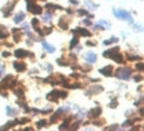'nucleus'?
I'll use <instances>...</instances> for the list:
<instances>
[{
	"instance_id": "nucleus-1",
	"label": "nucleus",
	"mask_w": 144,
	"mask_h": 131,
	"mask_svg": "<svg viewBox=\"0 0 144 131\" xmlns=\"http://www.w3.org/2000/svg\"><path fill=\"white\" fill-rule=\"evenodd\" d=\"M103 56H104V58H111V59H114L115 61H117V63H124V58L120 55L117 47L111 48V50H108V51H104V52H103Z\"/></svg>"
},
{
	"instance_id": "nucleus-2",
	"label": "nucleus",
	"mask_w": 144,
	"mask_h": 131,
	"mask_svg": "<svg viewBox=\"0 0 144 131\" xmlns=\"http://www.w3.org/2000/svg\"><path fill=\"white\" fill-rule=\"evenodd\" d=\"M112 12H114V15H115L116 18H119V19H123V20H127V21H130V23H133L132 16L127 11H124V10H116L115 8Z\"/></svg>"
},
{
	"instance_id": "nucleus-3",
	"label": "nucleus",
	"mask_w": 144,
	"mask_h": 131,
	"mask_svg": "<svg viewBox=\"0 0 144 131\" xmlns=\"http://www.w3.org/2000/svg\"><path fill=\"white\" fill-rule=\"evenodd\" d=\"M115 75H116V78H119V79L127 80L131 76V70H130V68H120V70H117L115 72Z\"/></svg>"
},
{
	"instance_id": "nucleus-4",
	"label": "nucleus",
	"mask_w": 144,
	"mask_h": 131,
	"mask_svg": "<svg viewBox=\"0 0 144 131\" xmlns=\"http://www.w3.org/2000/svg\"><path fill=\"white\" fill-rule=\"evenodd\" d=\"M16 83H18V82H16L13 78H12V76H7V78L2 82V84H0V87H2V88H8V87H13L15 86V84Z\"/></svg>"
},
{
	"instance_id": "nucleus-5",
	"label": "nucleus",
	"mask_w": 144,
	"mask_h": 131,
	"mask_svg": "<svg viewBox=\"0 0 144 131\" xmlns=\"http://www.w3.org/2000/svg\"><path fill=\"white\" fill-rule=\"evenodd\" d=\"M28 11L32 12L34 15H39V13H42V12H43V8H42V7H40L39 4H35V3H32V2H31V4L28 3Z\"/></svg>"
},
{
	"instance_id": "nucleus-6",
	"label": "nucleus",
	"mask_w": 144,
	"mask_h": 131,
	"mask_svg": "<svg viewBox=\"0 0 144 131\" xmlns=\"http://www.w3.org/2000/svg\"><path fill=\"white\" fill-rule=\"evenodd\" d=\"M68 110H69V106H66V107H60V109H59L58 111L55 112V115H53V117L51 118V123H55L56 120H58V118L60 117V114H61V112H66V111H68Z\"/></svg>"
},
{
	"instance_id": "nucleus-7",
	"label": "nucleus",
	"mask_w": 144,
	"mask_h": 131,
	"mask_svg": "<svg viewBox=\"0 0 144 131\" xmlns=\"http://www.w3.org/2000/svg\"><path fill=\"white\" fill-rule=\"evenodd\" d=\"M72 32L76 36H91V32H88L84 28H75V29H72Z\"/></svg>"
},
{
	"instance_id": "nucleus-8",
	"label": "nucleus",
	"mask_w": 144,
	"mask_h": 131,
	"mask_svg": "<svg viewBox=\"0 0 144 131\" xmlns=\"http://www.w3.org/2000/svg\"><path fill=\"white\" fill-rule=\"evenodd\" d=\"M112 71H114V67H112V66H107V67H104V68L100 70L101 75H104V76H111Z\"/></svg>"
},
{
	"instance_id": "nucleus-9",
	"label": "nucleus",
	"mask_w": 144,
	"mask_h": 131,
	"mask_svg": "<svg viewBox=\"0 0 144 131\" xmlns=\"http://www.w3.org/2000/svg\"><path fill=\"white\" fill-rule=\"evenodd\" d=\"M100 114H101V109L100 107H96V109H93V110H91L90 112H88V117L90 118H98Z\"/></svg>"
},
{
	"instance_id": "nucleus-10",
	"label": "nucleus",
	"mask_w": 144,
	"mask_h": 131,
	"mask_svg": "<svg viewBox=\"0 0 144 131\" xmlns=\"http://www.w3.org/2000/svg\"><path fill=\"white\" fill-rule=\"evenodd\" d=\"M84 59L88 61V63H95V61H96V55L93 52H87L84 55Z\"/></svg>"
},
{
	"instance_id": "nucleus-11",
	"label": "nucleus",
	"mask_w": 144,
	"mask_h": 131,
	"mask_svg": "<svg viewBox=\"0 0 144 131\" xmlns=\"http://www.w3.org/2000/svg\"><path fill=\"white\" fill-rule=\"evenodd\" d=\"M28 55H29V53H28L26 50H16V51H15V56H16V58H20V59H21V58H26V56H28Z\"/></svg>"
},
{
	"instance_id": "nucleus-12",
	"label": "nucleus",
	"mask_w": 144,
	"mask_h": 131,
	"mask_svg": "<svg viewBox=\"0 0 144 131\" xmlns=\"http://www.w3.org/2000/svg\"><path fill=\"white\" fill-rule=\"evenodd\" d=\"M13 67H15L16 71H24V70L27 68L26 63H19V61H15V63H13Z\"/></svg>"
},
{
	"instance_id": "nucleus-13",
	"label": "nucleus",
	"mask_w": 144,
	"mask_h": 131,
	"mask_svg": "<svg viewBox=\"0 0 144 131\" xmlns=\"http://www.w3.org/2000/svg\"><path fill=\"white\" fill-rule=\"evenodd\" d=\"M12 34H13V39H15V42H19V40H20V37H21V31L18 29V28H13V29H12Z\"/></svg>"
},
{
	"instance_id": "nucleus-14",
	"label": "nucleus",
	"mask_w": 144,
	"mask_h": 131,
	"mask_svg": "<svg viewBox=\"0 0 144 131\" xmlns=\"http://www.w3.org/2000/svg\"><path fill=\"white\" fill-rule=\"evenodd\" d=\"M42 44H43V47H44V50H45L47 52H55V47H53V45L48 44V43L44 42V40H42Z\"/></svg>"
},
{
	"instance_id": "nucleus-15",
	"label": "nucleus",
	"mask_w": 144,
	"mask_h": 131,
	"mask_svg": "<svg viewBox=\"0 0 144 131\" xmlns=\"http://www.w3.org/2000/svg\"><path fill=\"white\" fill-rule=\"evenodd\" d=\"M59 96H58V91H52V92H50V94L47 95V99L48 101H56V99H58Z\"/></svg>"
},
{
	"instance_id": "nucleus-16",
	"label": "nucleus",
	"mask_w": 144,
	"mask_h": 131,
	"mask_svg": "<svg viewBox=\"0 0 144 131\" xmlns=\"http://www.w3.org/2000/svg\"><path fill=\"white\" fill-rule=\"evenodd\" d=\"M24 16H26V15H24V12H19V13L15 16L13 21H15V23H20V21H23V20H24Z\"/></svg>"
},
{
	"instance_id": "nucleus-17",
	"label": "nucleus",
	"mask_w": 144,
	"mask_h": 131,
	"mask_svg": "<svg viewBox=\"0 0 144 131\" xmlns=\"http://www.w3.org/2000/svg\"><path fill=\"white\" fill-rule=\"evenodd\" d=\"M71 120H72V118L69 117V118H67L66 120H64L63 123H61V126H60V130H66V128H68V125L71 123Z\"/></svg>"
},
{
	"instance_id": "nucleus-18",
	"label": "nucleus",
	"mask_w": 144,
	"mask_h": 131,
	"mask_svg": "<svg viewBox=\"0 0 144 131\" xmlns=\"http://www.w3.org/2000/svg\"><path fill=\"white\" fill-rule=\"evenodd\" d=\"M15 5V3H12L11 5H8V7H5V10H3V13H4V16H8L11 12H12V7Z\"/></svg>"
},
{
	"instance_id": "nucleus-19",
	"label": "nucleus",
	"mask_w": 144,
	"mask_h": 131,
	"mask_svg": "<svg viewBox=\"0 0 144 131\" xmlns=\"http://www.w3.org/2000/svg\"><path fill=\"white\" fill-rule=\"evenodd\" d=\"M19 123V120H13V122H10V123H7L5 126H3L2 127V130H7V128H11V127H13L15 125H18Z\"/></svg>"
},
{
	"instance_id": "nucleus-20",
	"label": "nucleus",
	"mask_w": 144,
	"mask_h": 131,
	"mask_svg": "<svg viewBox=\"0 0 144 131\" xmlns=\"http://www.w3.org/2000/svg\"><path fill=\"white\" fill-rule=\"evenodd\" d=\"M8 36V31L4 29V27H0V39H5Z\"/></svg>"
},
{
	"instance_id": "nucleus-21",
	"label": "nucleus",
	"mask_w": 144,
	"mask_h": 131,
	"mask_svg": "<svg viewBox=\"0 0 144 131\" xmlns=\"http://www.w3.org/2000/svg\"><path fill=\"white\" fill-rule=\"evenodd\" d=\"M45 8H48V10H63V7L56 5V4H47Z\"/></svg>"
},
{
	"instance_id": "nucleus-22",
	"label": "nucleus",
	"mask_w": 144,
	"mask_h": 131,
	"mask_svg": "<svg viewBox=\"0 0 144 131\" xmlns=\"http://www.w3.org/2000/svg\"><path fill=\"white\" fill-rule=\"evenodd\" d=\"M103 91V87H100V86H98V87H92L90 91H88V95H91L92 92H101Z\"/></svg>"
},
{
	"instance_id": "nucleus-23",
	"label": "nucleus",
	"mask_w": 144,
	"mask_h": 131,
	"mask_svg": "<svg viewBox=\"0 0 144 131\" xmlns=\"http://www.w3.org/2000/svg\"><path fill=\"white\" fill-rule=\"evenodd\" d=\"M59 26H60L63 29H67V27H68V21H67V20H64V18H61V20L59 21Z\"/></svg>"
},
{
	"instance_id": "nucleus-24",
	"label": "nucleus",
	"mask_w": 144,
	"mask_h": 131,
	"mask_svg": "<svg viewBox=\"0 0 144 131\" xmlns=\"http://www.w3.org/2000/svg\"><path fill=\"white\" fill-rule=\"evenodd\" d=\"M117 42V39L116 37H109V39H107V40H104L103 42V44L104 45H108V44H112V43H116Z\"/></svg>"
},
{
	"instance_id": "nucleus-25",
	"label": "nucleus",
	"mask_w": 144,
	"mask_h": 131,
	"mask_svg": "<svg viewBox=\"0 0 144 131\" xmlns=\"http://www.w3.org/2000/svg\"><path fill=\"white\" fill-rule=\"evenodd\" d=\"M7 112H8V115H11V117H15V115H18V111L13 110V109H11V107H7Z\"/></svg>"
},
{
	"instance_id": "nucleus-26",
	"label": "nucleus",
	"mask_w": 144,
	"mask_h": 131,
	"mask_svg": "<svg viewBox=\"0 0 144 131\" xmlns=\"http://www.w3.org/2000/svg\"><path fill=\"white\" fill-rule=\"evenodd\" d=\"M43 21H45V23H50V21H51V13H47L45 16H43Z\"/></svg>"
},
{
	"instance_id": "nucleus-27",
	"label": "nucleus",
	"mask_w": 144,
	"mask_h": 131,
	"mask_svg": "<svg viewBox=\"0 0 144 131\" xmlns=\"http://www.w3.org/2000/svg\"><path fill=\"white\" fill-rule=\"evenodd\" d=\"M76 44H77V36H75L74 39H72V42H71V44H69V45H71V48H74Z\"/></svg>"
},
{
	"instance_id": "nucleus-28",
	"label": "nucleus",
	"mask_w": 144,
	"mask_h": 131,
	"mask_svg": "<svg viewBox=\"0 0 144 131\" xmlns=\"http://www.w3.org/2000/svg\"><path fill=\"white\" fill-rule=\"evenodd\" d=\"M58 96L59 98H67V92L66 91H58Z\"/></svg>"
},
{
	"instance_id": "nucleus-29",
	"label": "nucleus",
	"mask_w": 144,
	"mask_h": 131,
	"mask_svg": "<svg viewBox=\"0 0 144 131\" xmlns=\"http://www.w3.org/2000/svg\"><path fill=\"white\" fill-rule=\"evenodd\" d=\"M45 125H47V122H45V120H39V122H37V127H39V128L44 127Z\"/></svg>"
},
{
	"instance_id": "nucleus-30",
	"label": "nucleus",
	"mask_w": 144,
	"mask_h": 131,
	"mask_svg": "<svg viewBox=\"0 0 144 131\" xmlns=\"http://www.w3.org/2000/svg\"><path fill=\"white\" fill-rule=\"evenodd\" d=\"M15 94L18 95V96H21L23 98L24 96V91L23 90H15Z\"/></svg>"
},
{
	"instance_id": "nucleus-31",
	"label": "nucleus",
	"mask_w": 144,
	"mask_h": 131,
	"mask_svg": "<svg viewBox=\"0 0 144 131\" xmlns=\"http://www.w3.org/2000/svg\"><path fill=\"white\" fill-rule=\"evenodd\" d=\"M143 63H141V61H140V63H138V64H136V68H138V70L140 71V72H143Z\"/></svg>"
},
{
	"instance_id": "nucleus-32",
	"label": "nucleus",
	"mask_w": 144,
	"mask_h": 131,
	"mask_svg": "<svg viewBox=\"0 0 144 131\" xmlns=\"http://www.w3.org/2000/svg\"><path fill=\"white\" fill-rule=\"evenodd\" d=\"M58 63H59L60 66H67V61H66V60H63V59H59V60H58Z\"/></svg>"
},
{
	"instance_id": "nucleus-33",
	"label": "nucleus",
	"mask_w": 144,
	"mask_h": 131,
	"mask_svg": "<svg viewBox=\"0 0 144 131\" xmlns=\"http://www.w3.org/2000/svg\"><path fill=\"white\" fill-rule=\"evenodd\" d=\"M109 106H111V107H112V109H115V107H116V106H117V101H112V102H111V104H109Z\"/></svg>"
},
{
	"instance_id": "nucleus-34",
	"label": "nucleus",
	"mask_w": 144,
	"mask_h": 131,
	"mask_svg": "<svg viewBox=\"0 0 144 131\" xmlns=\"http://www.w3.org/2000/svg\"><path fill=\"white\" fill-rule=\"evenodd\" d=\"M28 120H29L28 118H23V119H20V120H19V123H21V125H23V123H27Z\"/></svg>"
},
{
	"instance_id": "nucleus-35",
	"label": "nucleus",
	"mask_w": 144,
	"mask_h": 131,
	"mask_svg": "<svg viewBox=\"0 0 144 131\" xmlns=\"http://www.w3.org/2000/svg\"><path fill=\"white\" fill-rule=\"evenodd\" d=\"M37 23H39V20H37V19H34V20H32V26H34V27H37Z\"/></svg>"
},
{
	"instance_id": "nucleus-36",
	"label": "nucleus",
	"mask_w": 144,
	"mask_h": 131,
	"mask_svg": "<svg viewBox=\"0 0 144 131\" xmlns=\"http://www.w3.org/2000/svg\"><path fill=\"white\" fill-rule=\"evenodd\" d=\"M83 24H85V26H90V24H91V21H90V20H84V19H83Z\"/></svg>"
},
{
	"instance_id": "nucleus-37",
	"label": "nucleus",
	"mask_w": 144,
	"mask_h": 131,
	"mask_svg": "<svg viewBox=\"0 0 144 131\" xmlns=\"http://www.w3.org/2000/svg\"><path fill=\"white\" fill-rule=\"evenodd\" d=\"M79 13H80V15H87V11H85V10H80Z\"/></svg>"
},
{
	"instance_id": "nucleus-38",
	"label": "nucleus",
	"mask_w": 144,
	"mask_h": 131,
	"mask_svg": "<svg viewBox=\"0 0 144 131\" xmlns=\"http://www.w3.org/2000/svg\"><path fill=\"white\" fill-rule=\"evenodd\" d=\"M117 128V126H112V127H106V130H115Z\"/></svg>"
},
{
	"instance_id": "nucleus-39",
	"label": "nucleus",
	"mask_w": 144,
	"mask_h": 131,
	"mask_svg": "<svg viewBox=\"0 0 144 131\" xmlns=\"http://www.w3.org/2000/svg\"><path fill=\"white\" fill-rule=\"evenodd\" d=\"M87 45H90V47H92V45H96V43H92V42H88Z\"/></svg>"
},
{
	"instance_id": "nucleus-40",
	"label": "nucleus",
	"mask_w": 144,
	"mask_h": 131,
	"mask_svg": "<svg viewBox=\"0 0 144 131\" xmlns=\"http://www.w3.org/2000/svg\"><path fill=\"white\" fill-rule=\"evenodd\" d=\"M135 80H136V82H139V80H141V76H135Z\"/></svg>"
},
{
	"instance_id": "nucleus-41",
	"label": "nucleus",
	"mask_w": 144,
	"mask_h": 131,
	"mask_svg": "<svg viewBox=\"0 0 144 131\" xmlns=\"http://www.w3.org/2000/svg\"><path fill=\"white\" fill-rule=\"evenodd\" d=\"M3 70H4V68H3V66H0V75L3 74Z\"/></svg>"
},
{
	"instance_id": "nucleus-42",
	"label": "nucleus",
	"mask_w": 144,
	"mask_h": 131,
	"mask_svg": "<svg viewBox=\"0 0 144 131\" xmlns=\"http://www.w3.org/2000/svg\"><path fill=\"white\" fill-rule=\"evenodd\" d=\"M28 2H34V0H27V3H28Z\"/></svg>"
}]
</instances>
